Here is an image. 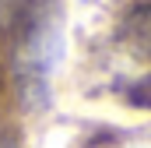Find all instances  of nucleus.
Instances as JSON below:
<instances>
[{"label":"nucleus","mask_w":151,"mask_h":148,"mask_svg":"<svg viewBox=\"0 0 151 148\" xmlns=\"http://www.w3.org/2000/svg\"><path fill=\"white\" fill-rule=\"evenodd\" d=\"M134 102L151 106V71H148V78H141V81L134 85Z\"/></svg>","instance_id":"f257e3e1"},{"label":"nucleus","mask_w":151,"mask_h":148,"mask_svg":"<svg viewBox=\"0 0 151 148\" xmlns=\"http://www.w3.org/2000/svg\"><path fill=\"white\" fill-rule=\"evenodd\" d=\"M0 148H14V145H11V141H4V145H0Z\"/></svg>","instance_id":"7ed1b4c3"},{"label":"nucleus","mask_w":151,"mask_h":148,"mask_svg":"<svg viewBox=\"0 0 151 148\" xmlns=\"http://www.w3.org/2000/svg\"><path fill=\"white\" fill-rule=\"evenodd\" d=\"M4 7H7V0H0V18H4Z\"/></svg>","instance_id":"f03ea898"}]
</instances>
